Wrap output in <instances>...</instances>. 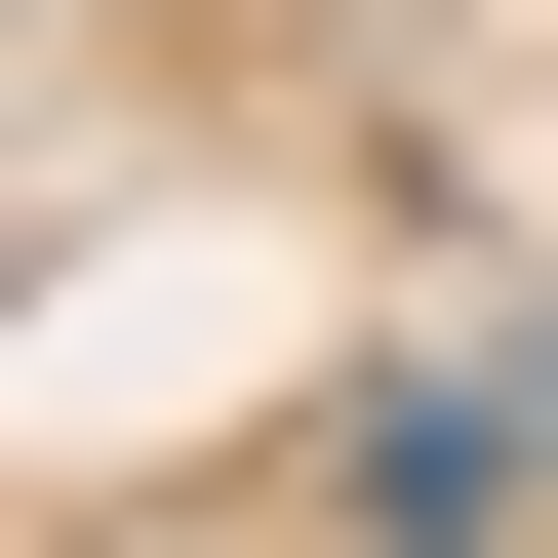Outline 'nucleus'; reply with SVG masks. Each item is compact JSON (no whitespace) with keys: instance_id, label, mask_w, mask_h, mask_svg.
<instances>
[{"instance_id":"1","label":"nucleus","mask_w":558,"mask_h":558,"mask_svg":"<svg viewBox=\"0 0 558 558\" xmlns=\"http://www.w3.org/2000/svg\"><path fill=\"white\" fill-rule=\"evenodd\" d=\"M519 478H558V319H519Z\"/></svg>"}]
</instances>
